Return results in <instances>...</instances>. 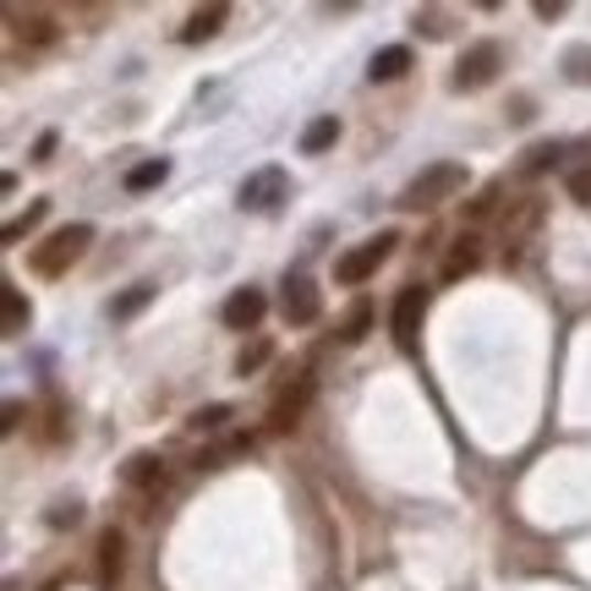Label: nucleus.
I'll return each instance as SVG.
<instances>
[{"label":"nucleus","instance_id":"f257e3e1","mask_svg":"<svg viewBox=\"0 0 591 591\" xmlns=\"http://www.w3.org/2000/svg\"><path fill=\"white\" fill-rule=\"evenodd\" d=\"M465 164H454V159H439V164H428L417 181H406V192H400V208H411V214H422V208H439L449 203L454 192H465Z\"/></svg>","mask_w":591,"mask_h":591},{"label":"nucleus","instance_id":"f03ea898","mask_svg":"<svg viewBox=\"0 0 591 591\" xmlns=\"http://www.w3.org/2000/svg\"><path fill=\"white\" fill-rule=\"evenodd\" d=\"M88 247H94V225H83V219H77V225H61V230H50V236H44V247H39L28 264H33V275H44V280H61V275H66V269H72V264H77Z\"/></svg>","mask_w":591,"mask_h":591},{"label":"nucleus","instance_id":"7ed1b4c3","mask_svg":"<svg viewBox=\"0 0 591 591\" xmlns=\"http://www.w3.org/2000/svg\"><path fill=\"white\" fill-rule=\"evenodd\" d=\"M395 247H400V230H378V236H367L362 247H351V252L334 264V280H340V286H362V280H373V275L389 264Z\"/></svg>","mask_w":591,"mask_h":591},{"label":"nucleus","instance_id":"20e7f679","mask_svg":"<svg viewBox=\"0 0 591 591\" xmlns=\"http://www.w3.org/2000/svg\"><path fill=\"white\" fill-rule=\"evenodd\" d=\"M498 66H504V50H498L493 39H482V44H471V50L454 61L449 88H454V94H476V88H487V83L498 77Z\"/></svg>","mask_w":591,"mask_h":591},{"label":"nucleus","instance_id":"39448f33","mask_svg":"<svg viewBox=\"0 0 591 591\" xmlns=\"http://www.w3.org/2000/svg\"><path fill=\"white\" fill-rule=\"evenodd\" d=\"M286 197H291V175H286L280 164H264V170H252V175L236 186V203L252 208V214H269V208H280Z\"/></svg>","mask_w":591,"mask_h":591},{"label":"nucleus","instance_id":"423d86ee","mask_svg":"<svg viewBox=\"0 0 591 591\" xmlns=\"http://www.w3.org/2000/svg\"><path fill=\"white\" fill-rule=\"evenodd\" d=\"M422 318H428V291H422V286H406V291L395 296V318H389V329H395V345H400V351H417Z\"/></svg>","mask_w":591,"mask_h":591},{"label":"nucleus","instance_id":"0eeeda50","mask_svg":"<svg viewBox=\"0 0 591 591\" xmlns=\"http://www.w3.org/2000/svg\"><path fill=\"white\" fill-rule=\"evenodd\" d=\"M280 312H286V323H296V329L318 323V312H323V291H318V280L291 275V280H286V296H280Z\"/></svg>","mask_w":591,"mask_h":591},{"label":"nucleus","instance_id":"6e6552de","mask_svg":"<svg viewBox=\"0 0 591 591\" xmlns=\"http://www.w3.org/2000/svg\"><path fill=\"white\" fill-rule=\"evenodd\" d=\"M264 312H269V296L258 291V286H241V291H230V296H225V307H219L225 329H236V334L258 329V323H264Z\"/></svg>","mask_w":591,"mask_h":591},{"label":"nucleus","instance_id":"1a4fd4ad","mask_svg":"<svg viewBox=\"0 0 591 591\" xmlns=\"http://www.w3.org/2000/svg\"><path fill=\"white\" fill-rule=\"evenodd\" d=\"M312 389H318V384H312V378L301 373L291 389H286V395H280V400L269 406V433H291L296 422H301V411L312 406Z\"/></svg>","mask_w":591,"mask_h":591},{"label":"nucleus","instance_id":"9d476101","mask_svg":"<svg viewBox=\"0 0 591 591\" xmlns=\"http://www.w3.org/2000/svg\"><path fill=\"white\" fill-rule=\"evenodd\" d=\"M121 565H127V537L110 526V531H99V591H116Z\"/></svg>","mask_w":591,"mask_h":591},{"label":"nucleus","instance_id":"9b49d317","mask_svg":"<svg viewBox=\"0 0 591 591\" xmlns=\"http://www.w3.org/2000/svg\"><path fill=\"white\" fill-rule=\"evenodd\" d=\"M225 17H230V6H197L192 17H186V28H181V44H208L219 28H225Z\"/></svg>","mask_w":591,"mask_h":591},{"label":"nucleus","instance_id":"f8f14e48","mask_svg":"<svg viewBox=\"0 0 591 591\" xmlns=\"http://www.w3.org/2000/svg\"><path fill=\"white\" fill-rule=\"evenodd\" d=\"M121 482H127V487H164V460L138 449V454L121 465Z\"/></svg>","mask_w":591,"mask_h":591},{"label":"nucleus","instance_id":"ddd939ff","mask_svg":"<svg viewBox=\"0 0 591 591\" xmlns=\"http://www.w3.org/2000/svg\"><path fill=\"white\" fill-rule=\"evenodd\" d=\"M411 72V50L406 44H389V50H378L373 61H367V77L373 83H395V77H406Z\"/></svg>","mask_w":591,"mask_h":591},{"label":"nucleus","instance_id":"4468645a","mask_svg":"<svg viewBox=\"0 0 591 591\" xmlns=\"http://www.w3.org/2000/svg\"><path fill=\"white\" fill-rule=\"evenodd\" d=\"M170 181V159L159 153V159H143V164H132L127 175H121V186L127 192H153V186H164Z\"/></svg>","mask_w":591,"mask_h":591},{"label":"nucleus","instance_id":"2eb2a0df","mask_svg":"<svg viewBox=\"0 0 591 591\" xmlns=\"http://www.w3.org/2000/svg\"><path fill=\"white\" fill-rule=\"evenodd\" d=\"M476 264H482V247H476L471 236H460L454 252L443 258V280H465V275H476Z\"/></svg>","mask_w":591,"mask_h":591},{"label":"nucleus","instance_id":"dca6fc26","mask_svg":"<svg viewBox=\"0 0 591 591\" xmlns=\"http://www.w3.org/2000/svg\"><path fill=\"white\" fill-rule=\"evenodd\" d=\"M44 214H50V197H33V203H28V208H22L17 219H6L0 241H6V247H17V241H22V236H28V230H33V225H39Z\"/></svg>","mask_w":591,"mask_h":591},{"label":"nucleus","instance_id":"f3484780","mask_svg":"<svg viewBox=\"0 0 591 591\" xmlns=\"http://www.w3.org/2000/svg\"><path fill=\"white\" fill-rule=\"evenodd\" d=\"M340 143V116H318V121H307V132H301V153H323V148Z\"/></svg>","mask_w":591,"mask_h":591},{"label":"nucleus","instance_id":"a211bd4d","mask_svg":"<svg viewBox=\"0 0 591 591\" xmlns=\"http://www.w3.org/2000/svg\"><path fill=\"white\" fill-rule=\"evenodd\" d=\"M0 301H6V318H0V329H6V334H22V329L33 323V307L22 301V291H17V286H0Z\"/></svg>","mask_w":591,"mask_h":591},{"label":"nucleus","instance_id":"6ab92c4d","mask_svg":"<svg viewBox=\"0 0 591 591\" xmlns=\"http://www.w3.org/2000/svg\"><path fill=\"white\" fill-rule=\"evenodd\" d=\"M230 417H236V406H230V400H214V406H197L186 428H192V433H219Z\"/></svg>","mask_w":591,"mask_h":591},{"label":"nucleus","instance_id":"aec40b11","mask_svg":"<svg viewBox=\"0 0 591 591\" xmlns=\"http://www.w3.org/2000/svg\"><path fill=\"white\" fill-rule=\"evenodd\" d=\"M153 286H132V291L127 296H116V301H110V318H116V323H127V318H138V312H143L148 301H153Z\"/></svg>","mask_w":591,"mask_h":591},{"label":"nucleus","instance_id":"412c9836","mask_svg":"<svg viewBox=\"0 0 591 591\" xmlns=\"http://www.w3.org/2000/svg\"><path fill=\"white\" fill-rule=\"evenodd\" d=\"M559 159H565V143H537V148H526L520 170H526V175H548Z\"/></svg>","mask_w":591,"mask_h":591},{"label":"nucleus","instance_id":"4be33fe9","mask_svg":"<svg viewBox=\"0 0 591 591\" xmlns=\"http://www.w3.org/2000/svg\"><path fill=\"white\" fill-rule=\"evenodd\" d=\"M269 356H275V340H252V345H241V356H236V373H241V378H252L258 367H269Z\"/></svg>","mask_w":591,"mask_h":591},{"label":"nucleus","instance_id":"5701e85b","mask_svg":"<svg viewBox=\"0 0 591 591\" xmlns=\"http://www.w3.org/2000/svg\"><path fill=\"white\" fill-rule=\"evenodd\" d=\"M17 22H22L17 33H22L28 44H55V22H50L44 11H28V17H17Z\"/></svg>","mask_w":591,"mask_h":591},{"label":"nucleus","instance_id":"b1692460","mask_svg":"<svg viewBox=\"0 0 591 591\" xmlns=\"http://www.w3.org/2000/svg\"><path fill=\"white\" fill-rule=\"evenodd\" d=\"M367 329H373V307H367V301H356V307L345 312V323H340V340H345V345H356Z\"/></svg>","mask_w":591,"mask_h":591},{"label":"nucleus","instance_id":"393cba45","mask_svg":"<svg viewBox=\"0 0 591 591\" xmlns=\"http://www.w3.org/2000/svg\"><path fill=\"white\" fill-rule=\"evenodd\" d=\"M236 454H252V439H225L219 449L197 454V471H214V465H225V460H236Z\"/></svg>","mask_w":591,"mask_h":591},{"label":"nucleus","instance_id":"a878e982","mask_svg":"<svg viewBox=\"0 0 591 591\" xmlns=\"http://www.w3.org/2000/svg\"><path fill=\"white\" fill-rule=\"evenodd\" d=\"M565 72H570V83H581V88H587L591 83V50L587 44H576V50L565 55Z\"/></svg>","mask_w":591,"mask_h":591},{"label":"nucleus","instance_id":"bb28decb","mask_svg":"<svg viewBox=\"0 0 591 591\" xmlns=\"http://www.w3.org/2000/svg\"><path fill=\"white\" fill-rule=\"evenodd\" d=\"M77 520H83V504H55V509H50V526H55V531H61V526H77Z\"/></svg>","mask_w":591,"mask_h":591},{"label":"nucleus","instance_id":"cd10ccee","mask_svg":"<svg viewBox=\"0 0 591 591\" xmlns=\"http://www.w3.org/2000/svg\"><path fill=\"white\" fill-rule=\"evenodd\" d=\"M570 197H576L581 208H591V170H576V175H570Z\"/></svg>","mask_w":591,"mask_h":591},{"label":"nucleus","instance_id":"c85d7f7f","mask_svg":"<svg viewBox=\"0 0 591 591\" xmlns=\"http://www.w3.org/2000/svg\"><path fill=\"white\" fill-rule=\"evenodd\" d=\"M61 148V132H39V143H33V164H50V153Z\"/></svg>","mask_w":591,"mask_h":591},{"label":"nucleus","instance_id":"c756f323","mask_svg":"<svg viewBox=\"0 0 591 591\" xmlns=\"http://www.w3.org/2000/svg\"><path fill=\"white\" fill-rule=\"evenodd\" d=\"M537 17H542V22H554V17H565V0H537Z\"/></svg>","mask_w":591,"mask_h":591},{"label":"nucleus","instance_id":"7c9ffc66","mask_svg":"<svg viewBox=\"0 0 591 591\" xmlns=\"http://www.w3.org/2000/svg\"><path fill=\"white\" fill-rule=\"evenodd\" d=\"M493 197H498V192H482V197H476V203H471L465 214H471V219H482V214H493Z\"/></svg>","mask_w":591,"mask_h":591}]
</instances>
